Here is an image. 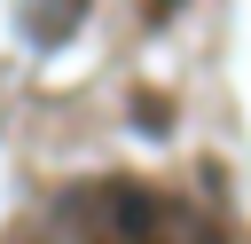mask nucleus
<instances>
[{
    "instance_id": "nucleus-1",
    "label": "nucleus",
    "mask_w": 251,
    "mask_h": 244,
    "mask_svg": "<svg viewBox=\"0 0 251 244\" xmlns=\"http://www.w3.org/2000/svg\"><path fill=\"white\" fill-rule=\"evenodd\" d=\"M165 8H180V0H157V16H165Z\"/></svg>"
}]
</instances>
